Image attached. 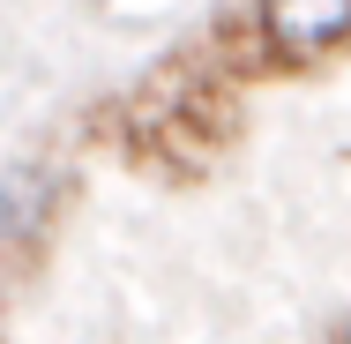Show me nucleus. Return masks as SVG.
<instances>
[{
    "mask_svg": "<svg viewBox=\"0 0 351 344\" xmlns=\"http://www.w3.org/2000/svg\"><path fill=\"white\" fill-rule=\"evenodd\" d=\"M351 38V0H254L239 60H262L254 75L284 68H329Z\"/></svg>",
    "mask_w": 351,
    "mask_h": 344,
    "instance_id": "f03ea898",
    "label": "nucleus"
},
{
    "mask_svg": "<svg viewBox=\"0 0 351 344\" xmlns=\"http://www.w3.org/2000/svg\"><path fill=\"white\" fill-rule=\"evenodd\" d=\"M60 209H68V172L53 157L0 165V270H38V255L53 247Z\"/></svg>",
    "mask_w": 351,
    "mask_h": 344,
    "instance_id": "7ed1b4c3",
    "label": "nucleus"
},
{
    "mask_svg": "<svg viewBox=\"0 0 351 344\" xmlns=\"http://www.w3.org/2000/svg\"><path fill=\"white\" fill-rule=\"evenodd\" d=\"M232 135H239L232 75L217 68V60H195V53L157 60V68L105 113V142H112L135 172L172 180V187H180V180H202L217 157L232 150Z\"/></svg>",
    "mask_w": 351,
    "mask_h": 344,
    "instance_id": "f257e3e1",
    "label": "nucleus"
},
{
    "mask_svg": "<svg viewBox=\"0 0 351 344\" xmlns=\"http://www.w3.org/2000/svg\"><path fill=\"white\" fill-rule=\"evenodd\" d=\"M0 344H8V337H0Z\"/></svg>",
    "mask_w": 351,
    "mask_h": 344,
    "instance_id": "20e7f679",
    "label": "nucleus"
}]
</instances>
